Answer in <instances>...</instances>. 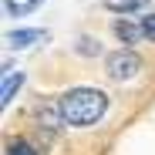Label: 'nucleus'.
<instances>
[{"label": "nucleus", "mask_w": 155, "mask_h": 155, "mask_svg": "<svg viewBox=\"0 0 155 155\" xmlns=\"http://www.w3.org/2000/svg\"><path fill=\"white\" fill-rule=\"evenodd\" d=\"M20 84H24V74L14 71V68H4V78H0V105H4V108L14 101V94H17Z\"/></svg>", "instance_id": "39448f33"}, {"label": "nucleus", "mask_w": 155, "mask_h": 155, "mask_svg": "<svg viewBox=\"0 0 155 155\" xmlns=\"http://www.w3.org/2000/svg\"><path fill=\"white\" fill-rule=\"evenodd\" d=\"M7 155H37V148H34L31 142H24V138H14V142L7 145Z\"/></svg>", "instance_id": "6e6552de"}, {"label": "nucleus", "mask_w": 155, "mask_h": 155, "mask_svg": "<svg viewBox=\"0 0 155 155\" xmlns=\"http://www.w3.org/2000/svg\"><path fill=\"white\" fill-rule=\"evenodd\" d=\"M111 31H115V37L121 41V44H138L145 34H142V24H135L132 17H118L115 24H111Z\"/></svg>", "instance_id": "20e7f679"}, {"label": "nucleus", "mask_w": 155, "mask_h": 155, "mask_svg": "<svg viewBox=\"0 0 155 155\" xmlns=\"http://www.w3.org/2000/svg\"><path fill=\"white\" fill-rule=\"evenodd\" d=\"M78 51H81V54H98V41H91V37H81V47H78Z\"/></svg>", "instance_id": "9d476101"}, {"label": "nucleus", "mask_w": 155, "mask_h": 155, "mask_svg": "<svg viewBox=\"0 0 155 155\" xmlns=\"http://www.w3.org/2000/svg\"><path fill=\"white\" fill-rule=\"evenodd\" d=\"M105 71H108V78L111 81H132V78H138V71H142V58L135 54V51H115V54H108L105 58Z\"/></svg>", "instance_id": "f03ea898"}, {"label": "nucleus", "mask_w": 155, "mask_h": 155, "mask_svg": "<svg viewBox=\"0 0 155 155\" xmlns=\"http://www.w3.org/2000/svg\"><path fill=\"white\" fill-rule=\"evenodd\" d=\"M44 37H47V31H37V27H20V31H10V34H7V47L24 51V47H31V44H41Z\"/></svg>", "instance_id": "7ed1b4c3"}, {"label": "nucleus", "mask_w": 155, "mask_h": 155, "mask_svg": "<svg viewBox=\"0 0 155 155\" xmlns=\"http://www.w3.org/2000/svg\"><path fill=\"white\" fill-rule=\"evenodd\" d=\"M41 4H44V0H4V10H7L10 17H24V14L37 10Z\"/></svg>", "instance_id": "423d86ee"}, {"label": "nucleus", "mask_w": 155, "mask_h": 155, "mask_svg": "<svg viewBox=\"0 0 155 155\" xmlns=\"http://www.w3.org/2000/svg\"><path fill=\"white\" fill-rule=\"evenodd\" d=\"M108 7L118 14H138V10H145V0H108Z\"/></svg>", "instance_id": "0eeeda50"}, {"label": "nucleus", "mask_w": 155, "mask_h": 155, "mask_svg": "<svg viewBox=\"0 0 155 155\" xmlns=\"http://www.w3.org/2000/svg\"><path fill=\"white\" fill-rule=\"evenodd\" d=\"M138 24H142V34H145L148 41H155V14H145Z\"/></svg>", "instance_id": "1a4fd4ad"}, {"label": "nucleus", "mask_w": 155, "mask_h": 155, "mask_svg": "<svg viewBox=\"0 0 155 155\" xmlns=\"http://www.w3.org/2000/svg\"><path fill=\"white\" fill-rule=\"evenodd\" d=\"M58 108L64 115V125L74 128H91L105 118L108 111V94L98 91V88H71L68 94H61Z\"/></svg>", "instance_id": "f257e3e1"}]
</instances>
